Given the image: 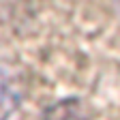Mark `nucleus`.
<instances>
[{
  "label": "nucleus",
  "mask_w": 120,
  "mask_h": 120,
  "mask_svg": "<svg viewBox=\"0 0 120 120\" xmlns=\"http://www.w3.org/2000/svg\"><path fill=\"white\" fill-rule=\"evenodd\" d=\"M41 120H88L86 109L79 99L69 97V99H60L52 103L49 107H45Z\"/></svg>",
  "instance_id": "obj_2"
},
{
  "label": "nucleus",
  "mask_w": 120,
  "mask_h": 120,
  "mask_svg": "<svg viewBox=\"0 0 120 120\" xmlns=\"http://www.w3.org/2000/svg\"><path fill=\"white\" fill-rule=\"evenodd\" d=\"M24 99V84L13 71L0 67V120H9Z\"/></svg>",
  "instance_id": "obj_1"
}]
</instances>
